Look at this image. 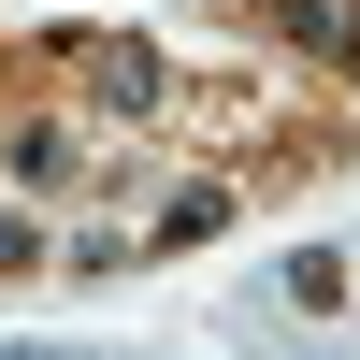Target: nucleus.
<instances>
[{
    "label": "nucleus",
    "instance_id": "1",
    "mask_svg": "<svg viewBox=\"0 0 360 360\" xmlns=\"http://www.w3.org/2000/svg\"><path fill=\"white\" fill-rule=\"evenodd\" d=\"M58 72H86L101 115H173V58L130 44V29H58Z\"/></svg>",
    "mask_w": 360,
    "mask_h": 360
},
{
    "label": "nucleus",
    "instance_id": "2",
    "mask_svg": "<svg viewBox=\"0 0 360 360\" xmlns=\"http://www.w3.org/2000/svg\"><path fill=\"white\" fill-rule=\"evenodd\" d=\"M202 231H231V188H217V173H173V188H144V231H130V245H202Z\"/></svg>",
    "mask_w": 360,
    "mask_h": 360
},
{
    "label": "nucleus",
    "instance_id": "3",
    "mask_svg": "<svg viewBox=\"0 0 360 360\" xmlns=\"http://www.w3.org/2000/svg\"><path fill=\"white\" fill-rule=\"evenodd\" d=\"M274 29L303 58H332V72H360V0H274Z\"/></svg>",
    "mask_w": 360,
    "mask_h": 360
},
{
    "label": "nucleus",
    "instance_id": "4",
    "mask_svg": "<svg viewBox=\"0 0 360 360\" xmlns=\"http://www.w3.org/2000/svg\"><path fill=\"white\" fill-rule=\"evenodd\" d=\"M15 173H29V188H86V144L58 130V115H29V130H15Z\"/></svg>",
    "mask_w": 360,
    "mask_h": 360
},
{
    "label": "nucleus",
    "instance_id": "5",
    "mask_svg": "<svg viewBox=\"0 0 360 360\" xmlns=\"http://www.w3.org/2000/svg\"><path fill=\"white\" fill-rule=\"evenodd\" d=\"M288 303H303V317H332V303H346V259H332V245H303V259H288Z\"/></svg>",
    "mask_w": 360,
    "mask_h": 360
},
{
    "label": "nucleus",
    "instance_id": "6",
    "mask_svg": "<svg viewBox=\"0 0 360 360\" xmlns=\"http://www.w3.org/2000/svg\"><path fill=\"white\" fill-rule=\"evenodd\" d=\"M29 259H44V231H29V217H0V274H29Z\"/></svg>",
    "mask_w": 360,
    "mask_h": 360
}]
</instances>
